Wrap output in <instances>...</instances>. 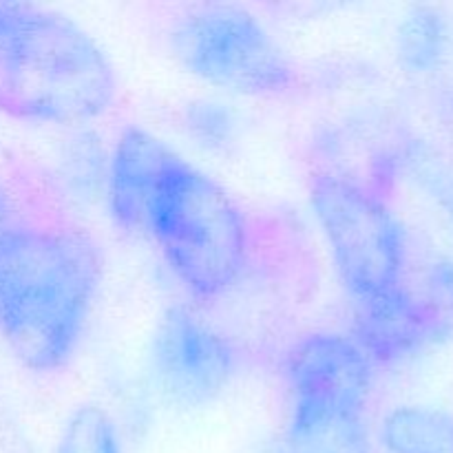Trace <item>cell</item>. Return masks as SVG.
Segmentation results:
<instances>
[{
    "label": "cell",
    "mask_w": 453,
    "mask_h": 453,
    "mask_svg": "<svg viewBox=\"0 0 453 453\" xmlns=\"http://www.w3.org/2000/svg\"><path fill=\"white\" fill-rule=\"evenodd\" d=\"M100 273L96 246L73 230H0V339L27 370L56 372L73 357Z\"/></svg>",
    "instance_id": "1"
},
{
    "label": "cell",
    "mask_w": 453,
    "mask_h": 453,
    "mask_svg": "<svg viewBox=\"0 0 453 453\" xmlns=\"http://www.w3.org/2000/svg\"><path fill=\"white\" fill-rule=\"evenodd\" d=\"M118 75L104 49L71 18L0 3V111L22 122H91L111 109Z\"/></svg>",
    "instance_id": "2"
},
{
    "label": "cell",
    "mask_w": 453,
    "mask_h": 453,
    "mask_svg": "<svg viewBox=\"0 0 453 453\" xmlns=\"http://www.w3.org/2000/svg\"><path fill=\"white\" fill-rule=\"evenodd\" d=\"M149 234L177 281L199 301L224 296L248 261L242 208L211 175L173 150L146 202Z\"/></svg>",
    "instance_id": "3"
},
{
    "label": "cell",
    "mask_w": 453,
    "mask_h": 453,
    "mask_svg": "<svg viewBox=\"0 0 453 453\" xmlns=\"http://www.w3.org/2000/svg\"><path fill=\"white\" fill-rule=\"evenodd\" d=\"M177 60L221 91L257 100H288L303 91L290 53L264 22L237 4H195L171 29Z\"/></svg>",
    "instance_id": "4"
},
{
    "label": "cell",
    "mask_w": 453,
    "mask_h": 453,
    "mask_svg": "<svg viewBox=\"0 0 453 453\" xmlns=\"http://www.w3.org/2000/svg\"><path fill=\"white\" fill-rule=\"evenodd\" d=\"M310 202L354 310L392 295L410 265L411 243L385 199L348 175L317 173Z\"/></svg>",
    "instance_id": "5"
},
{
    "label": "cell",
    "mask_w": 453,
    "mask_h": 453,
    "mask_svg": "<svg viewBox=\"0 0 453 453\" xmlns=\"http://www.w3.org/2000/svg\"><path fill=\"white\" fill-rule=\"evenodd\" d=\"M453 334V264L416 259L396 290L379 303L354 310V339L374 365L410 358Z\"/></svg>",
    "instance_id": "6"
},
{
    "label": "cell",
    "mask_w": 453,
    "mask_h": 453,
    "mask_svg": "<svg viewBox=\"0 0 453 453\" xmlns=\"http://www.w3.org/2000/svg\"><path fill=\"white\" fill-rule=\"evenodd\" d=\"M153 372L164 392L184 405H203L228 388L237 352L221 332L186 308H171L155 327Z\"/></svg>",
    "instance_id": "7"
},
{
    "label": "cell",
    "mask_w": 453,
    "mask_h": 453,
    "mask_svg": "<svg viewBox=\"0 0 453 453\" xmlns=\"http://www.w3.org/2000/svg\"><path fill=\"white\" fill-rule=\"evenodd\" d=\"M367 403L336 394H290L281 453H372Z\"/></svg>",
    "instance_id": "8"
},
{
    "label": "cell",
    "mask_w": 453,
    "mask_h": 453,
    "mask_svg": "<svg viewBox=\"0 0 453 453\" xmlns=\"http://www.w3.org/2000/svg\"><path fill=\"white\" fill-rule=\"evenodd\" d=\"M283 374L290 394H336L370 401L374 363L354 336L314 332L296 341Z\"/></svg>",
    "instance_id": "9"
},
{
    "label": "cell",
    "mask_w": 453,
    "mask_h": 453,
    "mask_svg": "<svg viewBox=\"0 0 453 453\" xmlns=\"http://www.w3.org/2000/svg\"><path fill=\"white\" fill-rule=\"evenodd\" d=\"M171 153V146L142 128L131 127L118 137L109 171V206L115 224L127 233H140L149 195Z\"/></svg>",
    "instance_id": "10"
},
{
    "label": "cell",
    "mask_w": 453,
    "mask_h": 453,
    "mask_svg": "<svg viewBox=\"0 0 453 453\" xmlns=\"http://www.w3.org/2000/svg\"><path fill=\"white\" fill-rule=\"evenodd\" d=\"M388 453H453V416L438 407L403 405L380 427Z\"/></svg>",
    "instance_id": "11"
},
{
    "label": "cell",
    "mask_w": 453,
    "mask_h": 453,
    "mask_svg": "<svg viewBox=\"0 0 453 453\" xmlns=\"http://www.w3.org/2000/svg\"><path fill=\"white\" fill-rule=\"evenodd\" d=\"M447 49V29L441 16L427 9L414 12L398 31V56L414 73H429L441 65Z\"/></svg>",
    "instance_id": "12"
},
{
    "label": "cell",
    "mask_w": 453,
    "mask_h": 453,
    "mask_svg": "<svg viewBox=\"0 0 453 453\" xmlns=\"http://www.w3.org/2000/svg\"><path fill=\"white\" fill-rule=\"evenodd\" d=\"M58 453H124L113 420L100 407H80L66 423Z\"/></svg>",
    "instance_id": "13"
},
{
    "label": "cell",
    "mask_w": 453,
    "mask_h": 453,
    "mask_svg": "<svg viewBox=\"0 0 453 453\" xmlns=\"http://www.w3.org/2000/svg\"><path fill=\"white\" fill-rule=\"evenodd\" d=\"M414 164V173L418 175V180L425 181V188L432 193V197H436L441 202V206L445 211H449L453 219V171L449 166H445L442 162L432 157H411Z\"/></svg>",
    "instance_id": "14"
},
{
    "label": "cell",
    "mask_w": 453,
    "mask_h": 453,
    "mask_svg": "<svg viewBox=\"0 0 453 453\" xmlns=\"http://www.w3.org/2000/svg\"><path fill=\"white\" fill-rule=\"evenodd\" d=\"M9 224V211H7V199H4L3 190H0V230Z\"/></svg>",
    "instance_id": "15"
}]
</instances>
